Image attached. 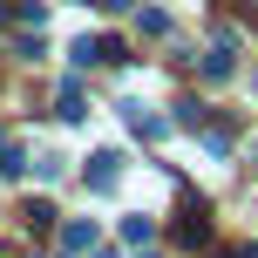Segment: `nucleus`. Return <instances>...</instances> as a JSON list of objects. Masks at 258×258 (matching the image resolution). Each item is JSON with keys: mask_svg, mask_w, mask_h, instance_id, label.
<instances>
[{"mask_svg": "<svg viewBox=\"0 0 258 258\" xmlns=\"http://www.w3.org/2000/svg\"><path fill=\"white\" fill-rule=\"evenodd\" d=\"M0 21H7V0H0Z\"/></svg>", "mask_w": 258, "mask_h": 258, "instance_id": "6e6552de", "label": "nucleus"}, {"mask_svg": "<svg viewBox=\"0 0 258 258\" xmlns=\"http://www.w3.org/2000/svg\"><path fill=\"white\" fill-rule=\"evenodd\" d=\"M21 170H27V150H21V143H7V150H0V177H21Z\"/></svg>", "mask_w": 258, "mask_h": 258, "instance_id": "7ed1b4c3", "label": "nucleus"}, {"mask_svg": "<svg viewBox=\"0 0 258 258\" xmlns=\"http://www.w3.org/2000/svg\"><path fill=\"white\" fill-rule=\"evenodd\" d=\"M116 177H122V156L116 150H95L89 156V190H116Z\"/></svg>", "mask_w": 258, "mask_h": 258, "instance_id": "f257e3e1", "label": "nucleus"}, {"mask_svg": "<svg viewBox=\"0 0 258 258\" xmlns=\"http://www.w3.org/2000/svg\"><path fill=\"white\" fill-rule=\"evenodd\" d=\"M102 7H129V0H102Z\"/></svg>", "mask_w": 258, "mask_h": 258, "instance_id": "0eeeda50", "label": "nucleus"}, {"mask_svg": "<svg viewBox=\"0 0 258 258\" xmlns=\"http://www.w3.org/2000/svg\"><path fill=\"white\" fill-rule=\"evenodd\" d=\"M177 238H183V245H204V238H211V211L190 204V211H183V224H177Z\"/></svg>", "mask_w": 258, "mask_h": 258, "instance_id": "f03ea898", "label": "nucleus"}, {"mask_svg": "<svg viewBox=\"0 0 258 258\" xmlns=\"http://www.w3.org/2000/svg\"><path fill=\"white\" fill-rule=\"evenodd\" d=\"M54 224V204H27V231H48Z\"/></svg>", "mask_w": 258, "mask_h": 258, "instance_id": "39448f33", "label": "nucleus"}, {"mask_svg": "<svg viewBox=\"0 0 258 258\" xmlns=\"http://www.w3.org/2000/svg\"><path fill=\"white\" fill-rule=\"evenodd\" d=\"M61 245H68V251H89V245H95V224H68Z\"/></svg>", "mask_w": 258, "mask_h": 258, "instance_id": "20e7f679", "label": "nucleus"}, {"mask_svg": "<svg viewBox=\"0 0 258 258\" xmlns=\"http://www.w3.org/2000/svg\"><path fill=\"white\" fill-rule=\"evenodd\" d=\"M150 231H156L150 218H122V238H129V245H143V238H150Z\"/></svg>", "mask_w": 258, "mask_h": 258, "instance_id": "423d86ee", "label": "nucleus"}]
</instances>
